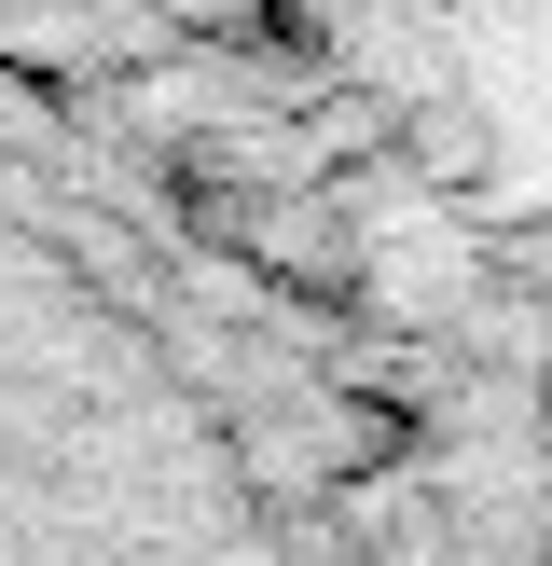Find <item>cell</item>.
Returning a JSON list of instances; mask_svg holds the SVG:
<instances>
[{
	"mask_svg": "<svg viewBox=\"0 0 552 566\" xmlns=\"http://www.w3.org/2000/svg\"><path fill=\"white\" fill-rule=\"evenodd\" d=\"M0 566H346L304 374L0 97Z\"/></svg>",
	"mask_w": 552,
	"mask_h": 566,
	"instance_id": "obj_1",
	"label": "cell"
}]
</instances>
